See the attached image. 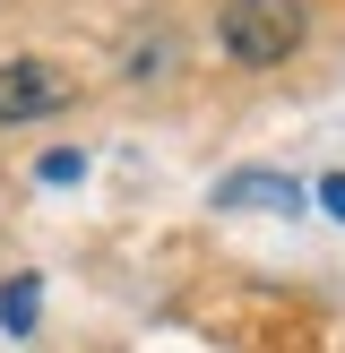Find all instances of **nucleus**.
Segmentation results:
<instances>
[{
  "instance_id": "nucleus-4",
  "label": "nucleus",
  "mask_w": 345,
  "mask_h": 353,
  "mask_svg": "<svg viewBox=\"0 0 345 353\" xmlns=\"http://www.w3.org/2000/svg\"><path fill=\"white\" fill-rule=\"evenodd\" d=\"M34 302H43V285L34 276H9L0 285V327H34Z\"/></svg>"
},
{
  "instance_id": "nucleus-3",
  "label": "nucleus",
  "mask_w": 345,
  "mask_h": 353,
  "mask_svg": "<svg viewBox=\"0 0 345 353\" xmlns=\"http://www.w3.org/2000/svg\"><path fill=\"white\" fill-rule=\"evenodd\" d=\"M216 207H302V190L276 181V172H233V181L216 190Z\"/></svg>"
},
{
  "instance_id": "nucleus-5",
  "label": "nucleus",
  "mask_w": 345,
  "mask_h": 353,
  "mask_svg": "<svg viewBox=\"0 0 345 353\" xmlns=\"http://www.w3.org/2000/svg\"><path fill=\"white\" fill-rule=\"evenodd\" d=\"M319 207H328V216L345 224V172H328V181H319Z\"/></svg>"
},
{
  "instance_id": "nucleus-2",
  "label": "nucleus",
  "mask_w": 345,
  "mask_h": 353,
  "mask_svg": "<svg viewBox=\"0 0 345 353\" xmlns=\"http://www.w3.org/2000/svg\"><path fill=\"white\" fill-rule=\"evenodd\" d=\"M69 103V78L52 61H0V130H17V121H52Z\"/></svg>"
},
{
  "instance_id": "nucleus-1",
  "label": "nucleus",
  "mask_w": 345,
  "mask_h": 353,
  "mask_svg": "<svg viewBox=\"0 0 345 353\" xmlns=\"http://www.w3.org/2000/svg\"><path fill=\"white\" fill-rule=\"evenodd\" d=\"M302 34H310V9H302V0H224V17H216L224 61H241V69L293 61V52H302Z\"/></svg>"
}]
</instances>
